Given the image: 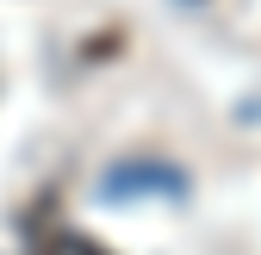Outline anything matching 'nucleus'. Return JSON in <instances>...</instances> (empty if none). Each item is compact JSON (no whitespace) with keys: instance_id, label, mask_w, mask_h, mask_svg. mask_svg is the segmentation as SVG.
<instances>
[{"instance_id":"obj_1","label":"nucleus","mask_w":261,"mask_h":255,"mask_svg":"<svg viewBox=\"0 0 261 255\" xmlns=\"http://www.w3.org/2000/svg\"><path fill=\"white\" fill-rule=\"evenodd\" d=\"M69 255H100V249H87V243H69Z\"/></svg>"}]
</instances>
